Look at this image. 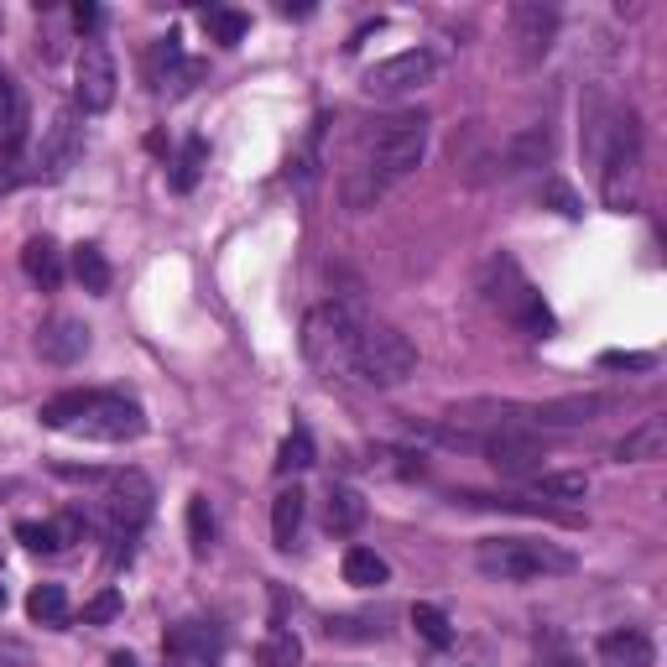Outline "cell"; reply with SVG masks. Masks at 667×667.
Returning a JSON list of instances; mask_svg holds the SVG:
<instances>
[{
	"label": "cell",
	"instance_id": "obj_1",
	"mask_svg": "<svg viewBox=\"0 0 667 667\" xmlns=\"http://www.w3.org/2000/svg\"><path fill=\"white\" fill-rule=\"evenodd\" d=\"M428 152V115L423 110H392L371 120L355 141V162L344 172V209H376L386 193L417 172Z\"/></svg>",
	"mask_w": 667,
	"mask_h": 667
},
{
	"label": "cell",
	"instance_id": "obj_2",
	"mask_svg": "<svg viewBox=\"0 0 667 667\" xmlns=\"http://www.w3.org/2000/svg\"><path fill=\"white\" fill-rule=\"evenodd\" d=\"M475 568L485 579L527 584V579H553V574H574L579 558H574V548L543 543V537H485L475 548Z\"/></svg>",
	"mask_w": 667,
	"mask_h": 667
},
{
	"label": "cell",
	"instance_id": "obj_3",
	"mask_svg": "<svg viewBox=\"0 0 667 667\" xmlns=\"http://www.w3.org/2000/svg\"><path fill=\"white\" fill-rule=\"evenodd\" d=\"M360 329H365V319L350 303H319L303 319V355L324 381H355Z\"/></svg>",
	"mask_w": 667,
	"mask_h": 667
},
{
	"label": "cell",
	"instance_id": "obj_4",
	"mask_svg": "<svg viewBox=\"0 0 667 667\" xmlns=\"http://www.w3.org/2000/svg\"><path fill=\"white\" fill-rule=\"evenodd\" d=\"M417 371V344L392 324H365L360 329V350H355V381L392 392Z\"/></svg>",
	"mask_w": 667,
	"mask_h": 667
},
{
	"label": "cell",
	"instance_id": "obj_5",
	"mask_svg": "<svg viewBox=\"0 0 667 667\" xmlns=\"http://www.w3.org/2000/svg\"><path fill=\"white\" fill-rule=\"evenodd\" d=\"M485 297H491L512 324H522L527 334H537V340H548L553 334V313H548V303H543V292L522 276V266H516L506 251L491 256V266H485Z\"/></svg>",
	"mask_w": 667,
	"mask_h": 667
},
{
	"label": "cell",
	"instance_id": "obj_6",
	"mask_svg": "<svg viewBox=\"0 0 667 667\" xmlns=\"http://www.w3.org/2000/svg\"><path fill=\"white\" fill-rule=\"evenodd\" d=\"M636 178H641V125H636L631 110H616L605 152H599V193H605V204L610 209L631 204Z\"/></svg>",
	"mask_w": 667,
	"mask_h": 667
},
{
	"label": "cell",
	"instance_id": "obj_7",
	"mask_svg": "<svg viewBox=\"0 0 667 667\" xmlns=\"http://www.w3.org/2000/svg\"><path fill=\"white\" fill-rule=\"evenodd\" d=\"M69 433L73 438H94V444H131V438L146 433V412L125 392H94L84 417H79Z\"/></svg>",
	"mask_w": 667,
	"mask_h": 667
},
{
	"label": "cell",
	"instance_id": "obj_8",
	"mask_svg": "<svg viewBox=\"0 0 667 667\" xmlns=\"http://www.w3.org/2000/svg\"><path fill=\"white\" fill-rule=\"evenodd\" d=\"M152 479L141 475V469H120L115 479H110V496H104V506H110V522H115V558H131V543L141 537V527L152 522Z\"/></svg>",
	"mask_w": 667,
	"mask_h": 667
},
{
	"label": "cell",
	"instance_id": "obj_9",
	"mask_svg": "<svg viewBox=\"0 0 667 667\" xmlns=\"http://www.w3.org/2000/svg\"><path fill=\"white\" fill-rule=\"evenodd\" d=\"M433 73H438V58L428 48H412V52H396L376 69H365L360 89H365V100H402V94H417V89L433 84Z\"/></svg>",
	"mask_w": 667,
	"mask_h": 667
},
{
	"label": "cell",
	"instance_id": "obj_10",
	"mask_svg": "<svg viewBox=\"0 0 667 667\" xmlns=\"http://www.w3.org/2000/svg\"><path fill=\"white\" fill-rule=\"evenodd\" d=\"M115 58H110V48L104 42H84L79 48V69H73V100H79V110L84 115H100V110H110L115 104Z\"/></svg>",
	"mask_w": 667,
	"mask_h": 667
},
{
	"label": "cell",
	"instance_id": "obj_11",
	"mask_svg": "<svg viewBox=\"0 0 667 667\" xmlns=\"http://www.w3.org/2000/svg\"><path fill=\"white\" fill-rule=\"evenodd\" d=\"M479 454L496 464L501 475H516V479H532L543 475V444L522 428H496V433H479Z\"/></svg>",
	"mask_w": 667,
	"mask_h": 667
},
{
	"label": "cell",
	"instance_id": "obj_12",
	"mask_svg": "<svg viewBox=\"0 0 667 667\" xmlns=\"http://www.w3.org/2000/svg\"><path fill=\"white\" fill-rule=\"evenodd\" d=\"M512 42H516V58L522 63H543L558 42V11L553 6H537V0H522L512 6Z\"/></svg>",
	"mask_w": 667,
	"mask_h": 667
},
{
	"label": "cell",
	"instance_id": "obj_13",
	"mask_svg": "<svg viewBox=\"0 0 667 667\" xmlns=\"http://www.w3.org/2000/svg\"><path fill=\"white\" fill-rule=\"evenodd\" d=\"M84 152V125H79V110H58L48 125V137L37 146V178H63V172L79 162Z\"/></svg>",
	"mask_w": 667,
	"mask_h": 667
},
{
	"label": "cell",
	"instance_id": "obj_14",
	"mask_svg": "<svg viewBox=\"0 0 667 667\" xmlns=\"http://www.w3.org/2000/svg\"><path fill=\"white\" fill-rule=\"evenodd\" d=\"M553 162V125L537 120V125H522L516 137H506V146L496 152V178H522L532 168H548Z\"/></svg>",
	"mask_w": 667,
	"mask_h": 667
},
{
	"label": "cell",
	"instance_id": "obj_15",
	"mask_svg": "<svg viewBox=\"0 0 667 667\" xmlns=\"http://www.w3.org/2000/svg\"><path fill=\"white\" fill-rule=\"evenodd\" d=\"M37 355L48 360V365H79L89 355V324H79L69 313L48 319V324L37 329Z\"/></svg>",
	"mask_w": 667,
	"mask_h": 667
},
{
	"label": "cell",
	"instance_id": "obj_16",
	"mask_svg": "<svg viewBox=\"0 0 667 667\" xmlns=\"http://www.w3.org/2000/svg\"><path fill=\"white\" fill-rule=\"evenodd\" d=\"M27 125H32V110H27V94L11 73H0V162H17L21 146H27Z\"/></svg>",
	"mask_w": 667,
	"mask_h": 667
},
{
	"label": "cell",
	"instance_id": "obj_17",
	"mask_svg": "<svg viewBox=\"0 0 667 667\" xmlns=\"http://www.w3.org/2000/svg\"><path fill=\"white\" fill-rule=\"evenodd\" d=\"M162 651L189 657V663H214V657H220V631L204 626V620H183V626H172V631L162 636Z\"/></svg>",
	"mask_w": 667,
	"mask_h": 667
},
{
	"label": "cell",
	"instance_id": "obj_18",
	"mask_svg": "<svg viewBox=\"0 0 667 667\" xmlns=\"http://www.w3.org/2000/svg\"><path fill=\"white\" fill-rule=\"evenodd\" d=\"M663 448H667V417H641V423L616 444V459L620 464H647V459H663Z\"/></svg>",
	"mask_w": 667,
	"mask_h": 667
},
{
	"label": "cell",
	"instance_id": "obj_19",
	"mask_svg": "<svg viewBox=\"0 0 667 667\" xmlns=\"http://www.w3.org/2000/svg\"><path fill=\"white\" fill-rule=\"evenodd\" d=\"M651 641H647V631H610V636H599V663L605 667H651Z\"/></svg>",
	"mask_w": 667,
	"mask_h": 667
},
{
	"label": "cell",
	"instance_id": "obj_20",
	"mask_svg": "<svg viewBox=\"0 0 667 667\" xmlns=\"http://www.w3.org/2000/svg\"><path fill=\"white\" fill-rule=\"evenodd\" d=\"M324 527L334 537H350V532L365 527V496L350 491V485H329V501H324Z\"/></svg>",
	"mask_w": 667,
	"mask_h": 667
},
{
	"label": "cell",
	"instance_id": "obj_21",
	"mask_svg": "<svg viewBox=\"0 0 667 667\" xmlns=\"http://www.w3.org/2000/svg\"><path fill=\"white\" fill-rule=\"evenodd\" d=\"M21 272L32 276L37 287H58V282H63V251H58V245H52L48 235H37V240H27V245H21Z\"/></svg>",
	"mask_w": 667,
	"mask_h": 667
},
{
	"label": "cell",
	"instance_id": "obj_22",
	"mask_svg": "<svg viewBox=\"0 0 667 667\" xmlns=\"http://www.w3.org/2000/svg\"><path fill=\"white\" fill-rule=\"evenodd\" d=\"M193 63H183V48H178V37H162V42H152V58H146V79H152V89H168V84H183V79H193Z\"/></svg>",
	"mask_w": 667,
	"mask_h": 667
},
{
	"label": "cell",
	"instance_id": "obj_23",
	"mask_svg": "<svg viewBox=\"0 0 667 667\" xmlns=\"http://www.w3.org/2000/svg\"><path fill=\"white\" fill-rule=\"evenodd\" d=\"M454 501H464V506H491V512H516V516H553V522H568V527L579 522L574 512H558V506H548V501L537 506V501H522V496H491V491H459Z\"/></svg>",
	"mask_w": 667,
	"mask_h": 667
},
{
	"label": "cell",
	"instance_id": "obj_24",
	"mask_svg": "<svg viewBox=\"0 0 667 667\" xmlns=\"http://www.w3.org/2000/svg\"><path fill=\"white\" fill-rule=\"evenodd\" d=\"M297 532H303V491L292 485V491H282V496L272 501V543L282 553L297 543Z\"/></svg>",
	"mask_w": 667,
	"mask_h": 667
},
{
	"label": "cell",
	"instance_id": "obj_25",
	"mask_svg": "<svg viewBox=\"0 0 667 667\" xmlns=\"http://www.w3.org/2000/svg\"><path fill=\"white\" fill-rule=\"evenodd\" d=\"M386 579H392V568H386L381 553H371V548L344 553V584H355V589H381Z\"/></svg>",
	"mask_w": 667,
	"mask_h": 667
},
{
	"label": "cell",
	"instance_id": "obj_26",
	"mask_svg": "<svg viewBox=\"0 0 667 667\" xmlns=\"http://www.w3.org/2000/svg\"><path fill=\"white\" fill-rule=\"evenodd\" d=\"M256 663L261 667H297L303 663V641H297V631H292V626H272V631L261 636Z\"/></svg>",
	"mask_w": 667,
	"mask_h": 667
},
{
	"label": "cell",
	"instance_id": "obj_27",
	"mask_svg": "<svg viewBox=\"0 0 667 667\" xmlns=\"http://www.w3.org/2000/svg\"><path fill=\"white\" fill-rule=\"evenodd\" d=\"M204 168H209V141L189 137V141H183V152H178V162H172V189L193 193V189H199V178H204Z\"/></svg>",
	"mask_w": 667,
	"mask_h": 667
},
{
	"label": "cell",
	"instance_id": "obj_28",
	"mask_svg": "<svg viewBox=\"0 0 667 667\" xmlns=\"http://www.w3.org/2000/svg\"><path fill=\"white\" fill-rule=\"evenodd\" d=\"M89 396H94V392H58V396H48V402H42V412H37V417H42V428H58V433H69L73 423H79V417H84Z\"/></svg>",
	"mask_w": 667,
	"mask_h": 667
},
{
	"label": "cell",
	"instance_id": "obj_29",
	"mask_svg": "<svg viewBox=\"0 0 667 667\" xmlns=\"http://www.w3.org/2000/svg\"><path fill=\"white\" fill-rule=\"evenodd\" d=\"M532 491L548 501H584L589 479H584L579 469H543V475H532Z\"/></svg>",
	"mask_w": 667,
	"mask_h": 667
},
{
	"label": "cell",
	"instance_id": "obj_30",
	"mask_svg": "<svg viewBox=\"0 0 667 667\" xmlns=\"http://www.w3.org/2000/svg\"><path fill=\"white\" fill-rule=\"evenodd\" d=\"M27 616L42 620V626H63V620H69V595H63V584H37L32 595H27Z\"/></svg>",
	"mask_w": 667,
	"mask_h": 667
},
{
	"label": "cell",
	"instance_id": "obj_31",
	"mask_svg": "<svg viewBox=\"0 0 667 667\" xmlns=\"http://www.w3.org/2000/svg\"><path fill=\"white\" fill-rule=\"evenodd\" d=\"M73 276L84 292H110V261L100 245H73Z\"/></svg>",
	"mask_w": 667,
	"mask_h": 667
},
{
	"label": "cell",
	"instance_id": "obj_32",
	"mask_svg": "<svg viewBox=\"0 0 667 667\" xmlns=\"http://www.w3.org/2000/svg\"><path fill=\"white\" fill-rule=\"evenodd\" d=\"M204 32L220 42V48H235L240 37L251 32V17L245 11H230V6H209L204 11Z\"/></svg>",
	"mask_w": 667,
	"mask_h": 667
},
{
	"label": "cell",
	"instance_id": "obj_33",
	"mask_svg": "<svg viewBox=\"0 0 667 667\" xmlns=\"http://www.w3.org/2000/svg\"><path fill=\"white\" fill-rule=\"evenodd\" d=\"M313 433L309 428H292L287 438H282V448H276V475H297V469H313Z\"/></svg>",
	"mask_w": 667,
	"mask_h": 667
},
{
	"label": "cell",
	"instance_id": "obj_34",
	"mask_svg": "<svg viewBox=\"0 0 667 667\" xmlns=\"http://www.w3.org/2000/svg\"><path fill=\"white\" fill-rule=\"evenodd\" d=\"M412 626H417V636L428 641V647H454V626H448V616L438 610V605H412Z\"/></svg>",
	"mask_w": 667,
	"mask_h": 667
},
{
	"label": "cell",
	"instance_id": "obj_35",
	"mask_svg": "<svg viewBox=\"0 0 667 667\" xmlns=\"http://www.w3.org/2000/svg\"><path fill=\"white\" fill-rule=\"evenodd\" d=\"M189 543H193V553H199V558L214 548V506H209V496H193L189 501Z\"/></svg>",
	"mask_w": 667,
	"mask_h": 667
},
{
	"label": "cell",
	"instance_id": "obj_36",
	"mask_svg": "<svg viewBox=\"0 0 667 667\" xmlns=\"http://www.w3.org/2000/svg\"><path fill=\"white\" fill-rule=\"evenodd\" d=\"M17 543H27L32 553H63L69 548L63 532H58V522H17Z\"/></svg>",
	"mask_w": 667,
	"mask_h": 667
},
{
	"label": "cell",
	"instance_id": "obj_37",
	"mask_svg": "<svg viewBox=\"0 0 667 667\" xmlns=\"http://www.w3.org/2000/svg\"><path fill=\"white\" fill-rule=\"evenodd\" d=\"M120 605H125V599H120V589H100V595L84 605V626H110V620L120 616Z\"/></svg>",
	"mask_w": 667,
	"mask_h": 667
},
{
	"label": "cell",
	"instance_id": "obj_38",
	"mask_svg": "<svg viewBox=\"0 0 667 667\" xmlns=\"http://www.w3.org/2000/svg\"><path fill=\"white\" fill-rule=\"evenodd\" d=\"M599 365H605V371H647L651 355H631V350H605V355H599Z\"/></svg>",
	"mask_w": 667,
	"mask_h": 667
},
{
	"label": "cell",
	"instance_id": "obj_39",
	"mask_svg": "<svg viewBox=\"0 0 667 667\" xmlns=\"http://www.w3.org/2000/svg\"><path fill=\"white\" fill-rule=\"evenodd\" d=\"M0 667H32V647L17 636H0Z\"/></svg>",
	"mask_w": 667,
	"mask_h": 667
},
{
	"label": "cell",
	"instance_id": "obj_40",
	"mask_svg": "<svg viewBox=\"0 0 667 667\" xmlns=\"http://www.w3.org/2000/svg\"><path fill=\"white\" fill-rule=\"evenodd\" d=\"M543 199H548V204H558V214H568V220L579 214V199H574L564 183H548V189H543Z\"/></svg>",
	"mask_w": 667,
	"mask_h": 667
},
{
	"label": "cell",
	"instance_id": "obj_41",
	"mask_svg": "<svg viewBox=\"0 0 667 667\" xmlns=\"http://www.w3.org/2000/svg\"><path fill=\"white\" fill-rule=\"evenodd\" d=\"M73 27H79V32H94V27H100V6L79 0V6H73Z\"/></svg>",
	"mask_w": 667,
	"mask_h": 667
},
{
	"label": "cell",
	"instance_id": "obj_42",
	"mask_svg": "<svg viewBox=\"0 0 667 667\" xmlns=\"http://www.w3.org/2000/svg\"><path fill=\"white\" fill-rule=\"evenodd\" d=\"M110 667H137V657H131V651H115V657H110Z\"/></svg>",
	"mask_w": 667,
	"mask_h": 667
},
{
	"label": "cell",
	"instance_id": "obj_43",
	"mask_svg": "<svg viewBox=\"0 0 667 667\" xmlns=\"http://www.w3.org/2000/svg\"><path fill=\"white\" fill-rule=\"evenodd\" d=\"M168 667H193V663H189V657H172V651H168Z\"/></svg>",
	"mask_w": 667,
	"mask_h": 667
},
{
	"label": "cell",
	"instance_id": "obj_44",
	"mask_svg": "<svg viewBox=\"0 0 667 667\" xmlns=\"http://www.w3.org/2000/svg\"><path fill=\"white\" fill-rule=\"evenodd\" d=\"M543 667H579V663H568V657H558V663H543Z\"/></svg>",
	"mask_w": 667,
	"mask_h": 667
},
{
	"label": "cell",
	"instance_id": "obj_45",
	"mask_svg": "<svg viewBox=\"0 0 667 667\" xmlns=\"http://www.w3.org/2000/svg\"><path fill=\"white\" fill-rule=\"evenodd\" d=\"M0 605H6V584H0Z\"/></svg>",
	"mask_w": 667,
	"mask_h": 667
}]
</instances>
